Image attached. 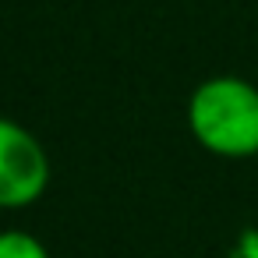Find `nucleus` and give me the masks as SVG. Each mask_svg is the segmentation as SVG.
I'll list each match as a JSON object with an SVG mask.
<instances>
[{"label":"nucleus","instance_id":"nucleus-1","mask_svg":"<svg viewBox=\"0 0 258 258\" xmlns=\"http://www.w3.org/2000/svg\"><path fill=\"white\" fill-rule=\"evenodd\" d=\"M187 127L212 156H258V89L233 75L202 82L187 99Z\"/></svg>","mask_w":258,"mask_h":258},{"label":"nucleus","instance_id":"nucleus-2","mask_svg":"<svg viewBox=\"0 0 258 258\" xmlns=\"http://www.w3.org/2000/svg\"><path fill=\"white\" fill-rule=\"evenodd\" d=\"M50 187V156L43 142L11 117H0V209H29Z\"/></svg>","mask_w":258,"mask_h":258},{"label":"nucleus","instance_id":"nucleus-3","mask_svg":"<svg viewBox=\"0 0 258 258\" xmlns=\"http://www.w3.org/2000/svg\"><path fill=\"white\" fill-rule=\"evenodd\" d=\"M0 258H50L46 244L25 230H4L0 233Z\"/></svg>","mask_w":258,"mask_h":258}]
</instances>
